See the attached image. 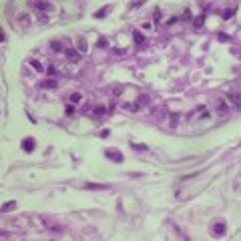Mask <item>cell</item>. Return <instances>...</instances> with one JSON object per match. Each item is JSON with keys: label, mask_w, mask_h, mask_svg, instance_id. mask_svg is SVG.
Listing matches in <instances>:
<instances>
[{"label": "cell", "mask_w": 241, "mask_h": 241, "mask_svg": "<svg viewBox=\"0 0 241 241\" xmlns=\"http://www.w3.org/2000/svg\"><path fill=\"white\" fill-rule=\"evenodd\" d=\"M34 147H36V141H34L32 137H26V139H22V151L30 153V151H34Z\"/></svg>", "instance_id": "cell-1"}, {"label": "cell", "mask_w": 241, "mask_h": 241, "mask_svg": "<svg viewBox=\"0 0 241 241\" xmlns=\"http://www.w3.org/2000/svg\"><path fill=\"white\" fill-rule=\"evenodd\" d=\"M215 107H217V113H219V115H227L229 113V105L225 103V99H217Z\"/></svg>", "instance_id": "cell-2"}, {"label": "cell", "mask_w": 241, "mask_h": 241, "mask_svg": "<svg viewBox=\"0 0 241 241\" xmlns=\"http://www.w3.org/2000/svg\"><path fill=\"white\" fill-rule=\"evenodd\" d=\"M133 40H135L137 46H143V44H145V36H143L141 30H133Z\"/></svg>", "instance_id": "cell-3"}, {"label": "cell", "mask_w": 241, "mask_h": 241, "mask_svg": "<svg viewBox=\"0 0 241 241\" xmlns=\"http://www.w3.org/2000/svg\"><path fill=\"white\" fill-rule=\"evenodd\" d=\"M105 155H107V157H111V159H115V163H123V155H120L119 151H111V149H107V151H105Z\"/></svg>", "instance_id": "cell-4"}, {"label": "cell", "mask_w": 241, "mask_h": 241, "mask_svg": "<svg viewBox=\"0 0 241 241\" xmlns=\"http://www.w3.org/2000/svg\"><path fill=\"white\" fill-rule=\"evenodd\" d=\"M225 231H227V227H225V223H215V225H213V233L217 235V237H221V235H225Z\"/></svg>", "instance_id": "cell-5"}, {"label": "cell", "mask_w": 241, "mask_h": 241, "mask_svg": "<svg viewBox=\"0 0 241 241\" xmlns=\"http://www.w3.org/2000/svg\"><path fill=\"white\" fill-rule=\"evenodd\" d=\"M85 187L93 189V191H105V189H109V185H105V183H87Z\"/></svg>", "instance_id": "cell-6"}, {"label": "cell", "mask_w": 241, "mask_h": 241, "mask_svg": "<svg viewBox=\"0 0 241 241\" xmlns=\"http://www.w3.org/2000/svg\"><path fill=\"white\" fill-rule=\"evenodd\" d=\"M30 6L36 8V10H50V4H48V2H30Z\"/></svg>", "instance_id": "cell-7"}, {"label": "cell", "mask_w": 241, "mask_h": 241, "mask_svg": "<svg viewBox=\"0 0 241 241\" xmlns=\"http://www.w3.org/2000/svg\"><path fill=\"white\" fill-rule=\"evenodd\" d=\"M16 20H18V24H20L22 28H26L28 24H30V18H28V14H18V18H16Z\"/></svg>", "instance_id": "cell-8"}, {"label": "cell", "mask_w": 241, "mask_h": 241, "mask_svg": "<svg viewBox=\"0 0 241 241\" xmlns=\"http://www.w3.org/2000/svg\"><path fill=\"white\" fill-rule=\"evenodd\" d=\"M227 99L231 100V103H233V105H235L237 109H241V97H239V94H233V93H229V94H227Z\"/></svg>", "instance_id": "cell-9"}, {"label": "cell", "mask_w": 241, "mask_h": 241, "mask_svg": "<svg viewBox=\"0 0 241 241\" xmlns=\"http://www.w3.org/2000/svg\"><path fill=\"white\" fill-rule=\"evenodd\" d=\"M76 50H79V52H87V38L80 36V38L76 40Z\"/></svg>", "instance_id": "cell-10"}, {"label": "cell", "mask_w": 241, "mask_h": 241, "mask_svg": "<svg viewBox=\"0 0 241 241\" xmlns=\"http://www.w3.org/2000/svg\"><path fill=\"white\" fill-rule=\"evenodd\" d=\"M105 113H107V109L103 107V105H97V107L93 109V115H94V117H103Z\"/></svg>", "instance_id": "cell-11"}, {"label": "cell", "mask_w": 241, "mask_h": 241, "mask_svg": "<svg viewBox=\"0 0 241 241\" xmlns=\"http://www.w3.org/2000/svg\"><path fill=\"white\" fill-rule=\"evenodd\" d=\"M79 54H80V52L76 50V48H74V50H67V56L73 60V62H76V60H79Z\"/></svg>", "instance_id": "cell-12"}, {"label": "cell", "mask_w": 241, "mask_h": 241, "mask_svg": "<svg viewBox=\"0 0 241 241\" xmlns=\"http://www.w3.org/2000/svg\"><path fill=\"white\" fill-rule=\"evenodd\" d=\"M14 207H16V201H8V203H4V205H2V211H4V213H8V211H12Z\"/></svg>", "instance_id": "cell-13"}, {"label": "cell", "mask_w": 241, "mask_h": 241, "mask_svg": "<svg viewBox=\"0 0 241 241\" xmlns=\"http://www.w3.org/2000/svg\"><path fill=\"white\" fill-rule=\"evenodd\" d=\"M68 99H70V105H76V103H80V99H82V97H80V93H73Z\"/></svg>", "instance_id": "cell-14"}, {"label": "cell", "mask_w": 241, "mask_h": 241, "mask_svg": "<svg viewBox=\"0 0 241 241\" xmlns=\"http://www.w3.org/2000/svg\"><path fill=\"white\" fill-rule=\"evenodd\" d=\"M50 48H52V50H56V52H60V50H64V48H62V44H60L58 40H52V42H50Z\"/></svg>", "instance_id": "cell-15"}, {"label": "cell", "mask_w": 241, "mask_h": 241, "mask_svg": "<svg viewBox=\"0 0 241 241\" xmlns=\"http://www.w3.org/2000/svg\"><path fill=\"white\" fill-rule=\"evenodd\" d=\"M109 12V6H105V8H100L99 12H94V18H105V14Z\"/></svg>", "instance_id": "cell-16"}, {"label": "cell", "mask_w": 241, "mask_h": 241, "mask_svg": "<svg viewBox=\"0 0 241 241\" xmlns=\"http://www.w3.org/2000/svg\"><path fill=\"white\" fill-rule=\"evenodd\" d=\"M30 64H32L34 70H38V73H42V70H44V68H42V64H40L38 60H30Z\"/></svg>", "instance_id": "cell-17"}, {"label": "cell", "mask_w": 241, "mask_h": 241, "mask_svg": "<svg viewBox=\"0 0 241 241\" xmlns=\"http://www.w3.org/2000/svg\"><path fill=\"white\" fill-rule=\"evenodd\" d=\"M64 115H67V117H73V115H74V105H67V109H64Z\"/></svg>", "instance_id": "cell-18"}, {"label": "cell", "mask_w": 241, "mask_h": 241, "mask_svg": "<svg viewBox=\"0 0 241 241\" xmlns=\"http://www.w3.org/2000/svg\"><path fill=\"white\" fill-rule=\"evenodd\" d=\"M233 14H235V8H229V10H225V12H223V18L229 20L231 16H233Z\"/></svg>", "instance_id": "cell-19"}, {"label": "cell", "mask_w": 241, "mask_h": 241, "mask_svg": "<svg viewBox=\"0 0 241 241\" xmlns=\"http://www.w3.org/2000/svg\"><path fill=\"white\" fill-rule=\"evenodd\" d=\"M42 85H44V87H46V88H54V87H56V82H54L52 79H48V80H44V82H42Z\"/></svg>", "instance_id": "cell-20"}, {"label": "cell", "mask_w": 241, "mask_h": 241, "mask_svg": "<svg viewBox=\"0 0 241 241\" xmlns=\"http://www.w3.org/2000/svg\"><path fill=\"white\" fill-rule=\"evenodd\" d=\"M143 103H145V105L149 103V97H147V94H141V97H139V105H143Z\"/></svg>", "instance_id": "cell-21"}, {"label": "cell", "mask_w": 241, "mask_h": 241, "mask_svg": "<svg viewBox=\"0 0 241 241\" xmlns=\"http://www.w3.org/2000/svg\"><path fill=\"white\" fill-rule=\"evenodd\" d=\"M203 20H205V14H201L199 18L195 20V26H201V24H203Z\"/></svg>", "instance_id": "cell-22"}, {"label": "cell", "mask_w": 241, "mask_h": 241, "mask_svg": "<svg viewBox=\"0 0 241 241\" xmlns=\"http://www.w3.org/2000/svg\"><path fill=\"white\" fill-rule=\"evenodd\" d=\"M46 73H48V74H56V68H54L52 64H48V68H46Z\"/></svg>", "instance_id": "cell-23"}, {"label": "cell", "mask_w": 241, "mask_h": 241, "mask_svg": "<svg viewBox=\"0 0 241 241\" xmlns=\"http://www.w3.org/2000/svg\"><path fill=\"white\" fill-rule=\"evenodd\" d=\"M153 20H155V22H159V20H161V12H159V10H155V14H153Z\"/></svg>", "instance_id": "cell-24"}, {"label": "cell", "mask_w": 241, "mask_h": 241, "mask_svg": "<svg viewBox=\"0 0 241 241\" xmlns=\"http://www.w3.org/2000/svg\"><path fill=\"white\" fill-rule=\"evenodd\" d=\"M107 44H109V42H107V38H100V40H99V46H103V48H105Z\"/></svg>", "instance_id": "cell-25"}, {"label": "cell", "mask_w": 241, "mask_h": 241, "mask_svg": "<svg viewBox=\"0 0 241 241\" xmlns=\"http://www.w3.org/2000/svg\"><path fill=\"white\" fill-rule=\"evenodd\" d=\"M183 18H185V20H191V12H189V10H185V12H183Z\"/></svg>", "instance_id": "cell-26"}]
</instances>
